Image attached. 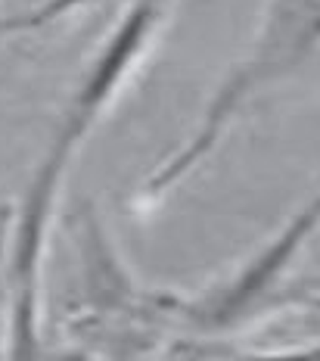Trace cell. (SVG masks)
<instances>
[{
    "label": "cell",
    "mask_w": 320,
    "mask_h": 361,
    "mask_svg": "<svg viewBox=\"0 0 320 361\" xmlns=\"http://www.w3.org/2000/svg\"><path fill=\"white\" fill-rule=\"evenodd\" d=\"M159 16L162 0H137L124 13V19L115 25L113 37L103 44V50L94 56L91 69L81 78L78 90L72 94L69 106L63 112V125H59L53 144L47 149L50 156H56L63 162L72 159L75 147L94 131V125L100 122L106 106L118 97V87L128 81L137 59L143 56L146 44H150L155 25H159Z\"/></svg>",
    "instance_id": "cell-2"
},
{
    "label": "cell",
    "mask_w": 320,
    "mask_h": 361,
    "mask_svg": "<svg viewBox=\"0 0 320 361\" xmlns=\"http://www.w3.org/2000/svg\"><path fill=\"white\" fill-rule=\"evenodd\" d=\"M87 4H94V0H44L41 6H34V10H28V13H19V16H10V19H0V37L44 28V25H50V22L69 16L72 10L87 6Z\"/></svg>",
    "instance_id": "cell-4"
},
{
    "label": "cell",
    "mask_w": 320,
    "mask_h": 361,
    "mask_svg": "<svg viewBox=\"0 0 320 361\" xmlns=\"http://www.w3.org/2000/svg\"><path fill=\"white\" fill-rule=\"evenodd\" d=\"M13 221L10 206H0V312H4V299H6V246H10V237H6V228ZM4 324V318H0Z\"/></svg>",
    "instance_id": "cell-5"
},
{
    "label": "cell",
    "mask_w": 320,
    "mask_h": 361,
    "mask_svg": "<svg viewBox=\"0 0 320 361\" xmlns=\"http://www.w3.org/2000/svg\"><path fill=\"white\" fill-rule=\"evenodd\" d=\"M305 305L314 308V312H320V296H308V299H305Z\"/></svg>",
    "instance_id": "cell-6"
},
{
    "label": "cell",
    "mask_w": 320,
    "mask_h": 361,
    "mask_svg": "<svg viewBox=\"0 0 320 361\" xmlns=\"http://www.w3.org/2000/svg\"><path fill=\"white\" fill-rule=\"evenodd\" d=\"M317 224H320V197L308 202L286 224V231L274 237L249 265H243L233 281H227L224 287L212 290L205 299L190 305V318L203 327H233L236 321H243L271 293V287L280 281V274L286 271L293 255L299 252V246L311 237V231Z\"/></svg>",
    "instance_id": "cell-3"
},
{
    "label": "cell",
    "mask_w": 320,
    "mask_h": 361,
    "mask_svg": "<svg viewBox=\"0 0 320 361\" xmlns=\"http://www.w3.org/2000/svg\"><path fill=\"white\" fill-rule=\"evenodd\" d=\"M317 47H320V0H274L262 25V35L255 37L249 56L218 87L212 106L205 109L193 137L171 159L162 162V169L150 178V184H146L150 193H165L181 178H187L212 153V147L218 144L230 118L264 85L293 72Z\"/></svg>",
    "instance_id": "cell-1"
}]
</instances>
